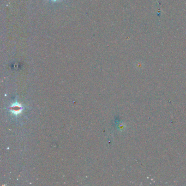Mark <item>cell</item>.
<instances>
[{"label":"cell","mask_w":186,"mask_h":186,"mask_svg":"<svg viewBox=\"0 0 186 186\" xmlns=\"http://www.w3.org/2000/svg\"><path fill=\"white\" fill-rule=\"evenodd\" d=\"M50 1H53V2H57V1H61V0H50Z\"/></svg>","instance_id":"7a4b0ae2"},{"label":"cell","mask_w":186,"mask_h":186,"mask_svg":"<svg viewBox=\"0 0 186 186\" xmlns=\"http://www.w3.org/2000/svg\"><path fill=\"white\" fill-rule=\"evenodd\" d=\"M11 109L13 110L14 113H20L21 110V107L19 105H15L13 108H11Z\"/></svg>","instance_id":"6da1fadb"}]
</instances>
